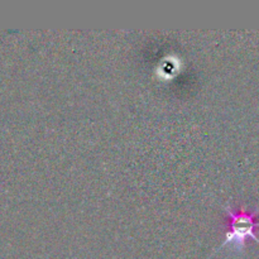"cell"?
I'll use <instances>...</instances> for the list:
<instances>
[{"label": "cell", "instance_id": "cell-1", "mask_svg": "<svg viewBox=\"0 0 259 259\" xmlns=\"http://www.w3.org/2000/svg\"><path fill=\"white\" fill-rule=\"evenodd\" d=\"M258 211L259 209L249 210L244 205L238 209H233L230 205L225 206L227 229H225L224 242L220 244L219 249L229 244L234 245L238 249H242L249 238L259 244V238L257 237L259 228Z\"/></svg>", "mask_w": 259, "mask_h": 259}]
</instances>
